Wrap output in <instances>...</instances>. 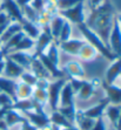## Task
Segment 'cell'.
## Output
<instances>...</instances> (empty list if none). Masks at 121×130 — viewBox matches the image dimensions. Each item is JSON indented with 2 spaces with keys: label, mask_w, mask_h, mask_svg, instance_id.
I'll return each instance as SVG.
<instances>
[{
  "label": "cell",
  "mask_w": 121,
  "mask_h": 130,
  "mask_svg": "<svg viewBox=\"0 0 121 130\" xmlns=\"http://www.w3.org/2000/svg\"><path fill=\"white\" fill-rule=\"evenodd\" d=\"M113 21H114L113 5L109 0H103L99 6L92 9L88 19L85 20V24L94 33H97L100 39L102 40V42L108 47L109 33L112 29Z\"/></svg>",
  "instance_id": "cell-1"
},
{
  "label": "cell",
  "mask_w": 121,
  "mask_h": 130,
  "mask_svg": "<svg viewBox=\"0 0 121 130\" xmlns=\"http://www.w3.org/2000/svg\"><path fill=\"white\" fill-rule=\"evenodd\" d=\"M78 28H79V30L81 32L82 35H84V38H85V40L87 41V43L93 46L94 48L98 51L99 54H101L102 56H105L107 60L112 61V62L115 59H118L112 52H111V49L102 42V40L99 38V35H98L97 33H94L91 28H88L85 22H84V24H79Z\"/></svg>",
  "instance_id": "cell-2"
},
{
  "label": "cell",
  "mask_w": 121,
  "mask_h": 130,
  "mask_svg": "<svg viewBox=\"0 0 121 130\" xmlns=\"http://www.w3.org/2000/svg\"><path fill=\"white\" fill-rule=\"evenodd\" d=\"M60 15L65 20H67L68 22H72V24H84L86 20L85 18V6H84V1H80L76 5H74L71 8L67 9H62V11H59Z\"/></svg>",
  "instance_id": "cell-3"
},
{
  "label": "cell",
  "mask_w": 121,
  "mask_h": 130,
  "mask_svg": "<svg viewBox=\"0 0 121 130\" xmlns=\"http://www.w3.org/2000/svg\"><path fill=\"white\" fill-rule=\"evenodd\" d=\"M66 82H67L66 77L57 79V80H54V81L49 82V86H48V88H47V93H48V101H47V103H48L49 107H51L52 111H55L58 109V107H59L60 91Z\"/></svg>",
  "instance_id": "cell-4"
},
{
  "label": "cell",
  "mask_w": 121,
  "mask_h": 130,
  "mask_svg": "<svg viewBox=\"0 0 121 130\" xmlns=\"http://www.w3.org/2000/svg\"><path fill=\"white\" fill-rule=\"evenodd\" d=\"M108 47L116 58H120L121 56V27L119 21L116 20V18H114L112 29H111V33H109Z\"/></svg>",
  "instance_id": "cell-5"
},
{
  "label": "cell",
  "mask_w": 121,
  "mask_h": 130,
  "mask_svg": "<svg viewBox=\"0 0 121 130\" xmlns=\"http://www.w3.org/2000/svg\"><path fill=\"white\" fill-rule=\"evenodd\" d=\"M21 114L36 129H45L51 125L49 116L45 112V110H32V111H24Z\"/></svg>",
  "instance_id": "cell-6"
},
{
  "label": "cell",
  "mask_w": 121,
  "mask_h": 130,
  "mask_svg": "<svg viewBox=\"0 0 121 130\" xmlns=\"http://www.w3.org/2000/svg\"><path fill=\"white\" fill-rule=\"evenodd\" d=\"M0 9L5 11L12 21H17L20 22V24H22L25 21L21 7L15 3V0H4V3L0 6Z\"/></svg>",
  "instance_id": "cell-7"
},
{
  "label": "cell",
  "mask_w": 121,
  "mask_h": 130,
  "mask_svg": "<svg viewBox=\"0 0 121 130\" xmlns=\"http://www.w3.org/2000/svg\"><path fill=\"white\" fill-rule=\"evenodd\" d=\"M108 104H109V101L107 100L106 97H103V99H101L99 102L95 103L94 106L88 107V108L85 109V110H81V112L85 116L92 118V120H97V118L103 116V112H105V110H106Z\"/></svg>",
  "instance_id": "cell-8"
},
{
  "label": "cell",
  "mask_w": 121,
  "mask_h": 130,
  "mask_svg": "<svg viewBox=\"0 0 121 130\" xmlns=\"http://www.w3.org/2000/svg\"><path fill=\"white\" fill-rule=\"evenodd\" d=\"M24 70L25 69L21 66L15 63L12 59L8 58L7 55H5V68H4L3 76L12 80H18L20 77V75L24 73Z\"/></svg>",
  "instance_id": "cell-9"
},
{
  "label": "cell",
  "mask_w": 121,
  "mask_h": 130,
  "mask_svg": "<svg viewBox=\"0 0 121 130\" xmlns=\"http://www.w3.org/2000/svg\"><path fill=\"white\" fill-rule=\"evenodd\" d=\"M53 42V38L51 35V32L49 29H46L44 32H41L38 39H36V42L34 43V47H35V54L33 55V58H38L40 54L45 53V51L49 47V45Z\"/></svg>",
  "instance_id": "cell-10"
},
{
  "label": "cell",
  "mask_w": 121,
  "mask_h": 130,
  "mask_svg": "<svg viewBox=\"0 0 121 130\" xmlns=\"http://www.w3.org/2000/svg\"><path fill=\"white\" fill-rule=\"evenodd\" d=\"M102 88L105 89L106 99L109 101V104L121 106V87L102 82Z\"/></svg>",
  "instance_id": "cell-11"
},
{
  "label": "cell",
  "mask_w": 121,
  "mask_h": 130,
  "mask_svg": "<svg viewBox=\"0 0 121 130\" xmlns=\"http://www.w3.org/2000/svg\"><path fill=\"white\" fill-rule=\"evenodd\" d=\"M86 43H87V41L82 39H70V40H67V41H65V42H61L60 48L64 52L68 53V54L78 56L81 48Z\"/></svg>",
  "instance_id": "cell-12"
},
{
  "label": "cell",
  "mask_w": 121,
  "mask_h": 130,
  "mask_svg": "<svg viewBox=\"0 0 121 130\" xmlns=\"http://www.w3.org/2000/svg\"><path fill=\"white\" fill-rule=\"evenodd\" d=\"M38 59L40 60V62L44 64V67H45L46 69H47V72L51 74V77L52 79H62V77H65V74L64 70L60 69L59 68V66H57V64H54L52 61L48 60V58L46 56L45 53H43V54H40L39 56H38Z\"/></svg>",
  "instance_id": "cell-13"
},
{
  "label": "cell",
  "mask_w": 121,
  "mask_h": 130,
  "mask_svg": "<svg viewBox=\"0 0 121 130\" xmlns=\"http://www.w3.org/2000/svg\"><path fill=\"white\" fill-rule=\"evenodd\" d=\"M8 58H11L15 63L21 66L25 70H31V64L33 61V56L27 54L26 52H12L6 54Z\"/></svg>",
  "instance_id": "cell-14"
},
{
  "label": "cell",
  "mask_w": 121,
  "mask_h": 130,
  "mask_svg": "<svg viewBox=\"0 0 121 130\" xmlns=\"http://www.w3.org/2000/svg\"><path fill=\"white\" fill-rule=\"evenodd\" d=\"M73 103H75V93H74V90L72 89V86L67 80V82L65 83V86L60 91L59 107H67L73 104Z\"/></svg>",
  "instance_id": "cell-15"
},
{
  "label": "cell",
  "mask_w": 121,
  "mask_h": 130,
  "mask_svg": "<svg viewBox=\"0 0 121 130\" xmlns=\"http://www.w3.org/2000/svg\"><path fill=\"white\" fill-rule=\"evenodd\" d=\"M17 80H12L5 76H0V93H5L8 96L13 99V101H17Z\"/></svg>",
  "instance_id": "cell-16"
},
{
  "label": "cell",
  "mask_w": 121,
  "mask_h": 130,
  "mask_svg": "<svg viewBox=\"0 0 121 130\" xmlns=\"http://www.w3.org/2000/svg\"><path fill=\"white\" fill-rule=\"evenodd\" d=\"M97 81H85L84 80V83H82L81 88L78 90V93L75 94V97H78L79 100L81 101H87L89 100L94 94H95V90H97V86L95 85Z\"/></svg>",
  "instance_id": "cell-17"
},
{
  "label": "cell",
  "mask_w": 121,
  "mask_h": 130,
  "mask_svg": "<svg viewBox=\"0 0 121 130\" xmlns=\"http://www.w3.org/2000/svg\"><path fill=\"white\" fill-rule=\"evenodd\" d=\"M105 75H106V81L105 82L108 85H113L119 76H121V56L113 61L112 64L107 68Z\"/></svg>",
  "instance_id": "cell-18"
},
{
  "label": "cell",
  "mask_w": 121,
  "mask_h": 130,
  "mask_svg": "<svg viewBox=\"0 0 121 130\" xmlns=\"http://www.w3.org/2000/svg\"><path fill=\"white\" fill-rule=\"evenodd\" d=\"M62 70H64L65 74H67L70 77H73V79H82L85 76L84 67L81 66V63H79L76 61L67 62Z\"/></svg>",
  "instance_id": "cell-19"
},
{
  "label": "cell",
  "mask_w": 121,
  "mask_h": 130,
  "mask_svg": "<svg viewBox=\"0 0 121 130\" xmlns=\"http://www.w3.org/2000/svg\"><path fill=\"white\" fill-rule=\"evenodd\" d=\"M4 120H5V122H6L8 129H12V128L15 127V125L21 124L22 122L26 120V117L22 115L21 112L17 111V110H14V109H8V110L6 111V114H5Z\"/></svg>",
  "instance_id": "cell-20"
},
{
  "label": "cell",
  "mask_w": 121,
  "mask_h": 130,
  "mask_svg": "<svg viewBox=\"0 0 121 130\" xmlns=\"http://www.w3.org/2000/svg\"><path fill=\"white\" fill-rule=\"evenodd\" d=\"M31 69H32V73L38 77V79H47L51 80V74L47 72L44 64L40 62V60L38 58H33V61H32V64H31Z\"/></svg>",
  "instance_id": "cell-21"
},
{
  "label": "cell",
  "mask_w": 121,
  "mask_h": 130,
  "mask_svg": "<svg viewBox=\"0 0 121 130\" xmlns=\"http://www.w3.org/2000/svg\"><path fill=\"white\" fill-rule=\"evenodd\" d=\"M21 30L24 32L25 35H27L28 38H31V39H33V40H36L38 36L41 34V30L38 27V25L35 22L28 21L26 19H25V21L21 24Z\"/></svg>",
  "instance_id": "cell-22"
},
{
  "label": "cell",
  "mask_w": 121,
  "mask_h": 130,
  "mask_svg": "<svg viewBox=\"0 0 121 130\" xmlns=\"http://www.w3.org/2000/svg\"><path fill=\"white\" fill-rule=\"evenodd\" d=\"M65 19L61 17V15H57L51 20V25H49V32H51V35L53 38V40H55L58 42V38H59V34L61 32V28L64 26Z\"/></svg>",
  "instance_id": "cell-23"
},
{
  "label": "cell",
  "mask_w": 121,
  "mask_h": 130,
  "mask_svg": "<svg viewBox=\"0 0 121 130\" xmlns=\"http://www.w3.org/2000/svg\"><path fill=\"white\" fill-rule=\"evenodd\" d=\"M120 114H121V106H115V104H108L105 112H103V115H106V117L109 120L113 128L115 127V124L118 122Z\"/></svg>",
  "instance_id": "cell-24"
},
{
  "label": "cell",
  "mask_w": 121,
  "mask_h": 130,
  "mask_svg": "<svg viewBox=\"0 0 121 130\" xmlns=\"http://www.w3.org/2000/svg\"><path fill=\"white\" fill-rule=\"evenodd\" d=\"M94 122H95V120H92V118L85 116L81 111H76L75 124L74 125H76L80 130H91Z\"/></svg>",
  "instance_id": "cell-25"
},
{
  "label": "cell",
  "mask_w": 121,
  "mask_h": 130,
  "mask_svg": "<svg viewBox=\"0 0 121 130\" xmlns=\"http://www.w3.org/2000/svg\"><path fill=\"white\" fill-rule=\"evenodd\" d=\"M34 87L28 86L24 82H17V99L18 100H25V99H31L33 94Z\"/></svg>",
  "instance_id": "cell-26"
},
{
  "label": "cell",
  "mask_w": 121,
  "mask_h": 130,
  "mask_svg": "<svg viewBox=\"0 0 121 130\" xmlns=\"http://www.w3.org/2000/svg\"><path fill=\"white\" fill-rule=\"evenodd\" d=\"M98 54L99 53H98V51L94 48L93 46H91L89 43H86L81 48L78 56L84 61H93L98 58Z\"/></svg>",
  "instance_id": "cell-27"
},
{
  "label": "cell",
  "mask_w": 121,
  "mask_h": 130,
  "mask_svg": "<svg viewBox=\"0 0 121 130\" xmlns=\"http://www.w3.org/2000/svg\"><path fill=\"white\" fill-rule=\"evenodd\" d=\"M19 32H21V24L20 22H17V21H11V24L7 26V28L5 29L4 34L1 35L0 40H1V42L5 43L9 38H12L13 35H15L17 33Z\"/></svg>",
  "instance_id": "cell-28"
},
{
  "label": "cell",
  "mask_w": 121,
  "mask_h": 130,
  "mask_svg": "<svg viewBox=\"0 0 121 130\" xmlns=\"http://www.w3.org/2000/svg\"><path fill=\"white\" fill-rule=\"evenodd\" d=\"M49 122L51 124H54L58 125L59 128H66V127H71V125H74L72 124L68 120H67L65 116H62L60 112L55 110V111H52V114L49 115Z\"/></svg>",
  "instance_id": "cell-29"
},
{
  "label": "cell",
  "mask_w": 121,
  "mask_h": 130,
  "mask_svg": "<svg viewBox=\"0 0 121 130\" xmlns=\"http://www.w3.org/2000/svg\"><path fill=\"white\" fill-rule=\"evenodd\" d=\"M57 110L62 116H65L72 124L75 123V116H76V111H78L75 107V103H73V104L67 106V107H58Z\"/></svg>",
  "instance_id": "cell-30"
},
{
  "label": "cell",
  "mask_w": 121,
  "mask_h": 130,
  "mask_svg": "<svg viewBox=\"0 0 121 130\" xmlns=\"http://www.w3.org/2000/svg\"><path fill=\"white\" fill-rule=\"evenodd\" d=\"M21 11H22V14H24V18L26 19V20L32 21V22H38L39 21V19H40L39 12H36L35 9L31 6V4L25 5L24 7H21Z\"/></svg>",
  "instance_id": "cell-31"
},
{
  "label": "cell",
  "mask_w": 121,
  "mask_h": 130,
  "mask_svg": "<svg viewBox=\"0 0 121 130\" xmlns=\"http://www.w3.org/2000/svg\"><path fill=\"white\" fill-rule=\"evenodd\" d=\"M32 99L39 104L45 107V104L48 101V93L46 89H40V88H34L33 94H32Z\"/></svg>",
  "instance_id": "cell-32"
},
{
  "label": "cell",
  "mask_w": 121,
  "mask_h": 130,
  "mask_svg": "<svg viewBox=\"0 0 121 130\" xmlns=\"http://www.w3.org/2000/svg\"><path fill=\"white\" fill-rule=\"evenodd\" d=\"M33 46H34V40L28 38L27 35H24V38L20 40V42L17 45V47H15L12 52H27V51H30ZM12 52H11V53H12Z\"/></svg>",
  "instance_id": "cell-33"
},
{
  "label": "cell",
  "mask_w": 121,
  "mask_h": 130,
  "mask_svg": "<svg viewBox=\"0 0 121 130\" xmlns=\"http://www.w3.org/2000/svg\"><path fill=\"white\" fill-rule=\"evenodd\" d=\"M46 56L48 58L49 61H52L54 64L59 66V60H60V56H59V48L55 42H52L49 45L48 49H47V53H46Z\"/></svg>",
  "instance_id": "cell-34"
},
{
  "label": "cell",
  "mask_w": 121,
  "mask_h": 130,
  "mask_svg": "<svg viewBox=\"0 0 121 130\" xmlns=\"http://www.w3.org/2000/svg\"><path fill=\"white\" fill-rule=\"evenodd\" d=\"M71 34H72V25L71 22H68L67 20H65L64 26L61 28V32L59 34V38H58V42H65L67 40L71 39Z\"/></svg>",
  "instance_id": "cell-35"
},
{
  "label": "cell",
  "mask_w": 121,
  "mask_h": 130,
  "mask_svg": "<svg viewBox=\"0 0 121 130\" xmlns=\"http://www.w3.org/2000/svg\"><path fill=\"white\" fill-rule=\"evenodd\" d=\"M19 79H20V81H21V82L26 83V85L34 87V86H35V83H36L38 77H36V76L34 75L32 72H30V70H24V73L20 75V77H19Z\"/></svg>",
  "instance_id": "cell-36"
},
{
  "label": "cell",
  "mask_w": 121,
  "mask_h": 130,
  "mask_svg": "<svg viewBox=\"0 0 121 130\" xmlns=\"http://www.w3.org/2000/svg\"><path fill=\"white\" fill-rule=\"evenodd\" d=\"M80 1H85V0H55V6L59 11H62V9L71 8Z\"/></svg>",
  "instance_id": "cell-37"
},
{
  "label": "cell",
  "mask_w": 121,
  "mask_h": 130,
  "mask_svg": "<svg viewBox=\"0 0 121 130\" xmlns=\"http://www.w3.org/2000/svg\"><path fill=\"white\" fill-rule=\"evenodd\" d=\"M14 103L13 99L11 96H8L5 93H0V107L4 109H11L12 104Z\"/></svg>",
  "instance_id": "cell-38"
},
{
  "label": "cell",
  "mask_w": 121,
  "mask_h": 130,
  "mask_svg": "<svg viewBox=\"0 0 121 130\" xmlns=\"http://www.w3.org/2000/svg\"><path fill=\"white\" fill-rule=\"evenodd\" d=\"M91 130H108L107 129V125H106V122H105L103 116H101V117L95 120V122H94L93 127H92Z\"/></svg>",
  "instance_id": "cell-39"
},
{
  "label": "cell",
  "mask_w": 121,
  "mask_h": 130,
  "mask_svg": "<svg viewBox=\"0 0 121 130\" xmlns=\"http://www.w3.org/2000/svg\"><path fill=\"white\" fill-rule=\"evenodd\" d=\"M49 82L51 81L47 79H38L34 88H40V89H46V90H47V88H48V86H49Z\"/></svg>",
  "instance_id": "cell-40"
},
{
  "label": "cell",
  "mask_w": 121,
  "mask_h": 130,
  "mask_svg": "<svg viewBox=\"0 0 121 130\" xmlns=\"http://www.w3.org/2000/svg\"><path fill=\"white\" fill-rule=\"evenodd\" d=\"M20 130H39V129H36L33 124H31L30 121L26 118V120L20 124Z\"/></svg>",
  "instance_id": "cell-41"
},
{
  "label": "cell",
  "mask_w": 121,
  "mask_h": 130,
  "mask_svg": "<svg viewBox=\"0 0 121 130\" xmlns=\"http://www.w3.org/2000/svg\"><path fill=\"white\" fill-rule=\"evenodd\" d=\"M4 68H5V55L1 53V51H0V76L3 75Z\"/></svg>",
  "instance_id": "cell-42"
},
{
  "label": "cell",
  "mask_w": 121,
  "mask_h": 130,
  "mask_svg": "<svg viewBox=\"0 0 121 130\" xmlns=\"http://www.w3.org/2000/svg\"><path fill=\"white\" fill-rule=\"evenodd\" d=\"M31 1H32V0H15V3L18 4L20 7H24L25 5H28V4H31Z\"/></svg>",
  "instance_id": "cell-43"
},
{
  "label": "cell",
  "mask_w": 121,
  "mask_h": 130,
  "mask_svg": "<svg viewBox=\"0 0 121 130\" xmlns=\"http://www.w3.org/2000/svg\"><path fill=\"white\" fill-rule=\"evenodd\" d=\"M0 130H9L4 118H0Z\"/></svg>",
  "instance_id": "cell-44"
},
{
  "label": "cell",
  "mask_w": 121,
  "mask_h": 130,
  "mask_svg": "<svg viewBox=\"0 0 121 130\" xmlns=\"http://www.w3.org/2000/svg\"><path fill=\"white\" fill-rule=\"evenodd\" d=\"M103 0H91V4H92V8H95L102 3Z\"/></svg>",
  "instance_id": "cell-45"
},
{
  "label": "cell",
  "mask_w": 121,
  "mask_h": 130,
  "mask_svg": "<svg viewBox=\"0 0 121 130\" xmlns=\"http://www.w3.org/2000/svg\"><path fill=\"white\" fill-rule=\"evenodd\" d=\"M115 130H121V114H120V117H119L118 122H116V124H115V127H114Z\"/></svg>",
  "instance_id": "cell-46"
},
{
  "label": "cell",
  "mask_w": 121,
  "mask_h": 130,
  "mask_svg": "<svg viewBox=\"0 0 121 130\" xmlns=\"http://www.w3.org/2000/svg\"><path fill=\"white\" fill-rule=\"evenodd\" d=\"M60 130H80L76 125H71V127H66V128H60Z\"/></svg>",
  "instance_id": "cell-47"
},
{
  "label": "cell",
  "mask_w": 121,
  "mask_h": 130,
  "mask_svg": "<svg viewBox=\"0 0 121 130\" xmlns=\"http://www.w3.org/2000/svg\"><path fill=\"white\" fill-rule=\"evenodd\" d=\"M8 110V109H4L0 107V118H4L5 117V114H6V111Z\"/></svg>",
  "instance_id": "cell-48"
},
{
  "label": "cell",
  "mask_w": 121,
  "mask_h": 130,
  "mask_svg": "<svg viewBox=\"0 0 121 130\" xmlns=\"http://www.w3.org/2000/svg\"><path fill=\"white\" fill-rule=\"evenodd\" d=\"M49 130H60V128L58 127V125H54V124H51V128Z\"/></svg>",
  "instance_id": "cell-49"
},
{
  "label": "cell",
  "mask_w": 121,
  "mask_h": 130,
  "mask_svg": "<svg viewBox=\"0 0 121 130\" xmlns=\"http://www.w3.org/2000/svg\"><path fill=\"white\" fill-rule=\"evenodd\" d=\"M116 20L119 21V24H120V27H121V14H119L118 17H116Z\"/></svg>",
  "instance_id": "cell-50"
},
{
  "label": "cell",
  "mask_w": 121,
  "mask_h": 130,
  "mask_svg": "<svg viewBox=\"0 0 121 130\" xmlns=\"http://www.w3.org/2000/svg\"><path fill=\"white\" fill-rule=\"evenodd\" d=\"M1 47H3V42H1V40H0V51H1Z\"/></svg>",
  "instance_id": "cell-51"
},
{
  "label": "cell",
  "mask_w": 121,
  "mask_h": 130,
  "mask_svg": "<svg viewBox=\"0 0 121 130\" xmlns=\"http://www.w3.org/2000/svg\"><path fill=\"white\" fill-rule=\"evenodd\" d=\"M49 128H51V125H49L48 128H45V129H40V130H49Z\"/></svg>",
  "instance_id": "cell-52"
},
{
  "label": "cell",
  "mask_w": 121,
  "mask_h": 130,
  "mask_svg": "<svg viewBox=\"0 0 121 130\" xmlns=\"http://www.w3.org/2000/svg\"><path fill=\"white\" fill-rule=\"evenodd\" d=\"M108 130H115V129H114V128H111V129H108Z\"/></svg>",
  "instance_id": "cell-53"
},
{
  "label": "cell",
  "mask_w": 121,
  "mask_h": 130,
  "mask_svg": "<svg viewBox=\"0 0 121 130\" xmlns=\"http://www.w3.org/2000/svg\"><path fill=\"white\" fill-rule=\"evenodd\" d=\"M0 6H1V0H0Z\"/></svg>",
  "instance_id": "cell-54"
}]
</instances>
